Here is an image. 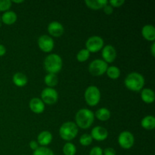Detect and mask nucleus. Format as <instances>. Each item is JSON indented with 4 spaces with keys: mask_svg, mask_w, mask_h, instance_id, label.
I'll use <instances>...</instances> for the list:
<instances>
[{
    "mask_svg": "<svg viewBox=\"0 0 155 155\" xmlns=\"http://www.w3.org/2000/svg\"><path fill=\"white\" fill-rule=\"evenodd\" d=\"M94 114L92 110L86 108L80 109L76 114L77 126L82 129H88L92 126L94 121Z\"/></svg>",
    "mask_w": 155,
    "mask_h": 155,
    "instance_id": "f257e3e1",
    "label": "nucleus"
},
{
    "mask_svg": "<svg viewBox=\"0 0 155 155\" xmlns=\"http://www.w3.org/2000/svg\"><path fill=\"white\" fill-rule=\"evenodd\" d=\"M145 85V79L142 74L133 72L125 79V86L132 91H140Z\"/></svg>",
    "mask_w": 155,
    "mask_h": 155,
    "instance_id": "f03ea898",
    "label": "nucleus"
},
{
    "mask_svg": "<svg viewBox=\"0 0 155 155\" xmlns=\"http://www.w3.org/2000/svg\"><path fill=\"white\" fill-rule=\"evenodd\" d=\"M62 59L58 54H51L47 56L44 61V67L49 74H57L62 68Z\"/></svg>",
    "mask_w": 155,
    "mask_h": 155,
    "instance_id": "7ed1b4c3",
    "label": "nucleus"
},
{
    "mask_svg": "<svg viewBox=\"0 0 155 155\" xmlns=\"http://www.w3.org/2000/svg\"><path fill=\"white\" fill-rule=\"evenodd\" d=\"M60 136L64 140L71 141L77 136L78 133V127L73 122L64 123L59 130Z\"/></svg>",
    "mask_w": 155,
    "mask_h": 155,
    "instance_id": "20e7f679",
    "label": "nucleus"
},
{
    "mask_svg": "<svg viewBox=\"0 0 155 155\" xmlns=\"http://www.w3.org/2000/svg\"><path fill=\"white\" fill-rule=\"evenodd\" d=\"M101 98V93L98 87L94 86H89L85 92V99L90 106H95L98 104Z\"/></svg>",
    "mask_w": 155,
    "mask_h": 155,
    "instance_id": "39448f33",
    "label": "nucleus"
},
{
    "mask_svg": "<svg viewBox=\"0 0 155 155\" xmlns=\"http://www.w3.org/2000/svg\"><path fill=\"white\" fill-rule=\"evenodd\" d=\"M107 64L101 59H96L91 62L89 67V71L93 76H101L107 71Z\"/></svg>",
    "mask_w": 155,
    "mask_h": 155,
    "instance_id": "423d86ee",
    "label": "nucleus"
},
{
    "mask_svg": "<svg viewBox=\"0 0 155 155\" xmlns=\"http://www.w3.org/2000/svg\"><path fill=\"white\" fill-rule=\"evenodd\" d=\"M41 97L43 103L47 104H53L56 103L58 98V94L57 91L53 88H45L41 93Z\"/></svg>",
    "mask_w": 155,
    "mask_h": 155,
    "instance_id": "0eeeda50",
    "label": "nucleus"
},
{
    "mask_svg": "<svg viewBox=\"0 0 155 155\" xmlns=\"http://www.w3.org/2000/svg\"><path fill=\"white\" fill-rule=\"evenodd\" d=\"M103 45H104V41L100 36H91L90 38L88 39L86 43V49L89 52L90 51L91 52H96V51H99L101 48H102Z\"/></svg>",
    "mask_w": 155,
    "mask_h": 155,
    "instance_id": "6e6552de",
    "label": "nucleus"
},
{
    "mask_svg": "<svg viewBox=\"0 0 155 155\" xmlns=\"http://www.w3.org/2000/svg\"><path fill=\"white\" fill-rule=\"evenodd\" d=\"M118 142L122 148L129 149L134 144V136L129 131L122 132L118 137Z\"/></svg>",
    "mask_w": 155,
    "mask_h": 155,
    "instance_id": "1a4fd4ad",
    "label": "nucleus"
},
{
    "mask_svg": "<svg viewBox=\"0 0 155 155\" xmlns=\"http://www.w3.org/2000/svg\"><path fill=\"white\" fill-rule=\"evenodd\" d=\"M38 45L41 50L45 52H49L54 48V40L47 35H42L38 39Z\"/></svg>",
    "mask_w": 155,
    "mask_h": 155,
    "instance_id": "9d476101",
    "label": "nucleus"
},
{
    "mask_svg": "<svg viewBox=\"0 0 155 155\" xmlns=\"http://www.w3.org/2000/svg\"><path fill=\"white\" fill-rule=\"evenodd\" d=\"M117 56V51L115 50L114 47L112 45H108L104 46V48L102 50V57L104 58V61L106 63H110L113 62L115 60Z\"/></svg>",
    "mask_w": 155,
    "mask_h": 155,
    "instance_id": "9b49d317",
    "label": "nucleus"
},
{
    "mask_svg": "<svg viewBox=\"0 0 155 155\" xmlns=\"http://www.w3.org/2000/svg\"><path fill=\"white\" fill-rule=\"evenodd\" d=\"M108 136V132L105 128L102 127H95L92 129L91 136L92 139H95L97 141H104L107 139Z\"/></svg>",
    "mask_w": 155,
    "mask_h": 155,
    "instance_id": "f8f14e48",
    "label": "nucleus"
},
{
    "mask_svg": "<svg viewBox=\"0 0 155 155\" xmlns=\"http://www.w3.org/2000/svg\"><path fill=\"white\" fill-rule=\"evenodd\" d=\"M48 31L51 36L54 37H59L64 33V27L61 23L58 21L51 22L48 26Z\"/></svg>",
    "mask_w": 155,
    "mask_h": 155,
    "instance_id": "ddd939ff",
    "label": "nucleus"
},
{
    "mask_svg": "<svg viewBox=\"0 0 155 155\" xmlns=\"http://www.w3.org/2000/svg\"><path fill=\"white\" fill-rule=\"evenodd\" d=\"M30 107L32 111L34 113L40 114L43 112L45 109V104L40 98H33L30 101Z\"/></svg>",
    "mask_w": 155,
    "mask_h": 155,
    "instance_id": "4468645a",
    "label": "nucleus"
},
{
    "mask_svg": "<svg viewBox=\"0 0 155 155\" xmlns=\"http://www.w3.org/2000/svg\"><path fill=\"white\" fill-rule=\"evenodd\" d=\"M142 34L147 40L154 41L155 39V27L150 24L144 26L142 30Z\"/></svg>",
    "mask_w": 155,
    "mask_h": 155,
    "instance_id": "2eb2a0df",
    "label": "nucleus"
},
{
    "mask_svg": "<svg viewBox=\"0 0 155 155\" xmlns=\"http://www.w3.org/2000/svg\"><path fill=\"white\" fill-rule=\"evenodd\" d=\"M37 139L38 142L41 145L45 146V145H48L51 143V140H52V135L48 131H42L39 134Z\"/></svg>",
    "mask_w": 155,
    "mask_h": 155,
    "instance_id": "dca6fc26",
    "label": "nucleus"
},
{
    "mask_svg": "<svg viewBox=\"0 0 155 155\" xmlns=\"http://www.w3.org/2000/svg\"><path fill=\"white\" fill-rule=\"evenodd\" d=\"M1 20L4 24L11 25L17 21V15L13 11H6L2 16Z\"/></svg>",
    "mask_w": 155,
    "mask_h": 155,
    "instance_id": "f3484780",
    "label": "nucleus"
},
{
    "mask_svg": "<svg viewBox=\"0 0 155 155\" xmlns=\"http://www.w3.org/2000/svg\"><path fill=\"white\" fill-rule=\"evenodd\" d=\"M85 3L89 8L95 10L104 8L107 4V0H86Z\"/></svg>",
    "mask_w": 155,
    "mask_h": 155,
    "instance_id": "a211bd4d",
    "label": "nucleus"
},
{
    "mask_svg": "<svg viewBox=\"0 0 155 155\" xmlns=\"http://www.w3.org/2000/svg\"><path fill=\"white\" fill-rule=\"evenodd\" d=\"M141 97H142V99L148 104L152 103L155 99L154 92L151 89H144L141 93Z\"/></svg>",
    "mask_w": 155,
    "mask_h": 155,
    "instance_id": "6ab92c4d",
    "label": "nucleus"
},
{
    "mask_svg": "<svg viewBox=\"0 0 155 155\" xmlns=\"http://www.w3.org/2000/svg\"><path fill=\"white\" fill-rule=\"evenodd\" d=\"M13 82L16 86H24L27 83V77L23 73H16L13 77Z\"/></svg>",
    "mask_w": 155,
    "mask_h": 155,
    "instance_id": "aec40b11",
    "label": "nucleus"
},
{
    "mask_svg": "<svg viewBox=\"0 0 155 155\" xmlns=\"http://www.w3.org/2000/svg\"><path fill=\"white\" fill-rule=\"evenodd\" d=\"M141 125L146 130H153L155 127V118L153 116H146L142 120Z\"/></svg>",
    "mask_w": 155,
    "mask_h": 155,
    "instance_id": "412c9836",
    "label": "nucleus"
},
{
    "mask_svg": "<svg viewBox=\"0 0 155 155\" xmlns=\"http://www.w3.org/2000/svg\"><path fill=\"white\" fill-rule=\"evenodd\" d=\"M95 116L98 120L101 121H106L110 118V110L105 107H101L98 109L95 113Z\"/></svg>",
    "mask_w": 155,
    "mask_h": 155,
    "instance_id": "4be33fe9",
    "label": "nucleus"
},
{
    "mask_svg": "<svg viewBox=\"0 0 155 155\" xmlns=\"http://www.w3.org/2000/svg\"><path fill=\"white\" fill-rule=\"evenodd\" d=\"M45 83L47 86H49V88H52L58 84V77L56 74H48L45 77Z\"/></svg>",
    "mask_w": 155,
    "mask_h": 155,
    "instance_id": "5701e85b",
    "label": "nucleus"
},
{
    "mask_svg": "<svg viewBox=\"0 0 155 155\" xmlns=\"http://www.w3.org/2000/svg\"><path fill=\"white\" fill-rule=\"evenodd\" d=\"M107 74L110 78L116 80L120 75V71L119 68L115 66L108 67L107 69Z\"/></svg>",
    "mask_w": 155,
    "mask_h": 155,
    "instance_id": "b1692460",
    "label": "nucleus"
},
{
    "mask_svg": "<svg viewBox=\"0 0 155 155\" xmlns=\"http://www.w3.org/2000/svg\"><path fill=\"white\" fill-rule=\"evenodd\" d=\"M76 151H77V149H76L75 145L71 142L65 144L63 148V152L65 155H75Z\"/></svg>",
    "mask_w": 155,
    "mask_h": 155,
    "instance_id": "393cba45",
    "label": "nucleus"
},
{
    "mask_svg": "<svg viewBox=\"0 0 155 155\" xmlns=\"http://www.w3.org/2000/svg\"><path fill=\"white\" fill-rule=\"evenodd\" d=\"M89 54H90V52L86 48V49H82L77 54V58L80 62H84L89 58Z\"/></svg>",
    "mask_w": 155,
    "mask_h": 155,
    "instance_id": "a878e982",
    "label": "nucleus"
},
{
    "mask_svg": "<svg viewBox=\"0 0 155 155\" xmlns=\"http://www.w3.org/2000/svg\"><path fill=\"white\" fill-rule=\"evenodd\" d=\"M33 155H54L53 151L46 147H40L35 150Z\"/></svg>",
    "mask_w": 155,
    "mask_h": 155,
    "instance_id": "bb28decb",
    "label": "nucleus"
},
{
    "mask_svg": "<svg viewBox=\"0 0 155 155\" xmlns=\"http://www.w3.org/2000/svg\"><path fill=\"white\" fill-rule=\"evenodd\" d=\"M92 137L91 136V135L89 134H84L80 137V142L82 145L83 146H88V145H90L92 142Z\"/></svg>",
    "mask_w": 155,
    "mask_h": 155,
    "instance_id": "cd10ccee",
    "label": "nucleus"
},
{
    "mask_svg": "<svg viewBox=\"0 0 155 155\" xmlns=\"http://www.w3.org/2000/svg\"><path fill=\"white\" fill-rule=\"evenodd\" d=\"M12 6L10 0H0V11H7Z\"/></svg>",
    "mask_w": 155,
    "mask_h": 155,
    "instance_id": "c85d7f7f",
    "label": "nucleus"
},
{
    "mask_svg": "<svg viewBox=\"0 0 155 155\" xmlns=\"http://www.w3.org/2000/svg\"><path fill=\"white\" fill-rule=\"evenodd\" d=\"M89 155H103V150L100 147H94L90 151Z\"/></svg>",
    "mask_w": 155,
    "mask_h": 155,
    "instance_id": "c756f323",
    "label": "nucleus"
},
{
    "mask_svg": "<svg viewBox=\"0 0 155 155\" xmlns=\"http://www.w3.org/2000/svg\"><path fill=\"white\" fill-rule=\"evenodd\" d=\"M125 2L124 0H110V5L113 6V7H120Z\"/></svg>",
    "mask_w": 155,
    "mask_h": 155,
    "instance_id": "7c9ffc66",
    "label": "nucleus"
},
{
    "mask_svg": "<svg viewBox=\"0 0 155 155\" xmlns=\"http://www.w3.org/2000/svg\"><path fill=\"white\" fill-rule=\"evenodd\" d=\"M103 154L104 155H116V151L114 148H107L103 151Z\"/></svg>",
    "mask_w": 155,
    "mask_h": 155,
    "instance_id": "2f4dec72",
    "label": "nucleus"
},
{
    "mask_svg": "<svg viewBox=\"0 0 155 155\" xmlns=\"http://www.w3.org/2000/svg\"><path fill=\"white\" fill-rule=\"evenodd\" d=\"M104 13L107 15H110L113 12V7L110 5H106L104 7Z\"/></svg>",
    "mask_w": 155,
    "mask_h": 155,
    "instance_id": "473e14b6",
    "label": "nucleus"
},
{
    "mask_svg": "<svg viewBox=\"0 0 155 155\" xmlns=\"http://www.w3.org/2000/svg\"><path fill=\"white\" fill-rule=\"evenodd\" d=\"M30 147L31 149L33 150H36L39 147H38V143L36 142V141H31L30 143Z\"/></svg>",
    "mask_w": 155,
    "mask_h": 155,
    "instance_id": "72a5a7b5",
    "label": "nucleus"
},
{
    "mask_svg": "<svg viewBox=\"0 0 155 155\" xmlns=\"http://www.w3.org/2000/svg\"><path fill=\"white\" fill-rule=\"evenodd\" d=\"M5 52H6L5 47L3 45H1V44H0V57L4 55V54H5Z\"/></svg>",
    "mask_w": 155,
    "mask_h": 155,
    "instance_id": "f704fd0d",
    "label": "nucleus"
},
{
    "mask_svg": "<svg viewBox=\"0 0 155 155\" xmlns=\"http://www.w3.org/2000/svg\"><path fill=\"white\" fill-rule=\"evenodd\" d=\"M151 54H152L153 56L155 55V51H154V49H155V43H153L152 45H151Z\"/></svg>",
    "mask_w": 155,
    "mask_h": 155,
    "instance_id": "c9c22d12",
    "label": "nucleus"
},
{
    "mask_svg": "<svg viewBox=\"0 0 155 155\" xmlns=\"http://www.w3.org/2000/svg\"><path fill=\"white\" fill-rule=\"evenodd\" d=\"M14 2L15 3H21V2H24V1L23 0H19V1H18V0H13Z\"/></svg>",
    "mask_w": 155,
    "mask_h": 155,
    "instance_id": "e433bc0d",
    "label": "nucleus"
},
{
    "mask_svg": "<svg viewBox=\"0 0 155 155\" xmlns=\"http://www.w3.org/2000/svg\"><path fill=\"white\" fill-rule=\"evenodd\" d=\"M0 23H1V17H0Z\"/></svg>",
    "mask_w": 155,
    "mask_h": 155,
    "instance_id": "4c0bfd02",
    "label": "nucleus"
}]
</instances>
